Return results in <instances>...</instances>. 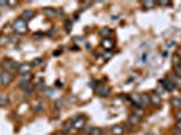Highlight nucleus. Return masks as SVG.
<instances>
[{
    "label": "nucleus",
    "mask_w": 181,
    "mask_h": 135,
    "mask_svg": "<svg viewBox=\"0 0 181 135\" xmlns=\"http://www.w3.org/2000/svg\"><path fill=\"white\" fill-rule=\"evenodd\" d=\"M150 96V104H153V106H157L160 107L161 103H162V99H161V96L158 93H153V95H149Z\"/></svg>",
    "instance_id": "obj_8"
},
{
    "label": "nucleus",
    "mask_w": 181,
    "mask_h": 135,
    "mask_svg": "<svg viewBox=\"0 0 181 135\" xmlns=\"http://www.w3.org/2000/svg\"><path fill=\"white\" fill-rule=\"evenodd\" d=\"M173 72H174L177 79H181V68L178 66V65H174V66H173Z\"/></svg>",
    "instance_id": "obj_18"
},
{
    "label": "nucleus",
    "mask_w": 181,
    "mask_h": 135,
    "mask_svg": "<svg viewBox=\"0 0 181 135\" xmlns=\"http://www.w3.org/2000/svg\"><path fill=\"white\" fill-rule=\"evenodd\" d=\"M170 106L174 107L176 109H181V99L180 97H172L170 99Z\"/></svg>",
    "instance_id": "obj_11"
},
{
    "label": "nucleus",
    "mask_w": 181,
    "mask_h": 135,
    "mask_svg": "<svg viewBox=\"0 0 181 135\" xmlns=\"http://www.w3.org/2000/svg\"><path fill=\"white\" fill-rule=\"evenodd\" d=\"M176 134L181 135V122H177V124H176Z\"/></svg>",
    "instance_id": "obj_27"
},
{
    "label": "nucleus",
    "mask_w": 181,
    "mask_h": 135,
    "mask_svg": "<svg viewBox=\"0 0 181 135\" xmlns=\"http://www.w3.org/2000/svg\"><path fill=\"white\" fill-rule=\"evenodd\" d=\"M43 92H45V96H46V97H52L54 91H53V88H45Z\"/></svg>",
    "instance_id": "obj_24"
},
{
    "label": "nucleus",
    "mask_w": 181,
    "mask_h": 135,
    "mask_svg": "<svg viewBox=\"0 0 181 135\" xmlns=\"http://www.w3.org/2000/svg\"><path fill=\"white\" fill-rule=\"evenodd\" d=\"M53 135H64V134H62V132H54Z\"/></svg>",
    "instance_id": "obj_39"
},
{
    "label": "nucleus",
    "mask_w": 181,
    "mask_h": 135,
    "mask_svg": "<svg viewBox=\"0 0 181 135\" xmlns=\"http://www.w3.org/2000/svg\"><path fill=\"white\" fill-rule=\"evenodd\" d=\"M97 87V81L96 80H92V81H89V88H96Z\"/></svg>",
    "instance_id": "obj_29"
},
{
    "label": "nucleus",
    "mask_w": 181,
    "mask_h": 135,
    "mask_svg": "<svg viewBox=\"0 0 181 135\" xmlns=\"http://www.w3.org/2000/svg\"><path fill=\"white\" fill-rule=\"evenodd\" d=\"M73 128V122H66L65 123V131H70V130Z\"/></svg>",
    "instance_id": "obj_25"
},
{
    "label": "nucleus",
    "mask_w": 181,
    "mask_h": 135,
    "mask_svg": "<svg viewBox=\"0 0 181 135\" xmlns=\"http://www.w3.org/2000/svg\"><path fill=\"white\" fill-rule=\"evenodd\" d=\"M56 87H60V88H61V87H62L61 81H58V80H57V81H56Z\"/></svg>",
    "instance_id": "obj_35"
},
{
    "label": "nucleus",
    "mask_w": 181,
    "mask_h": 135,
    "mask_svg": "<svg viewBox=\"0 0 181 135\" xmlns=\"http://www.w3.org/2000/svg\"><path fill=\"white\" fill-rule=\"evenodd\" d=\"M160 82H161V84H162V87H164V88L166 89L168 92H172L173 89L176 88V85H174V84H173L172 81H170L169 79H164V80H161Z\"/></svg>",
    "instance_id": "obj_7"
},
{
    "label": "nucleus",
    "mask_w": 181,
    "mask_h": 135,
    "mask_svg": "<svg viewBox=\"0 0 181 135\" xmlns=\"http://www.w3.org/2000/svg\"><path fill=\"white\" fill-rule=\"evenodd\" d=\"M149 135H152V134H149Z\"/></svg>",
    "instance_id": "obj_44"
},
{
    "label": "nucleus",
    "mask_w": 181,
    "mask_h": 135,
    "mask_svg": "<svg viewBox=\"0 0 181 135\" xmlns=\"http://www.w3.org/2000/svg\"><path fill=\"white\" fill-rule=\"evenodd\" d=\"M111 132H112V135H122L124 132V127L120 126V124H116V126H114L111 128Z\"/></svg>",
    "instance_id": "obj_10"
},
{
    "label": "nucleus",
    "mask_w": 181,
    "mask_h": 135,
    "mask_svg": "<svg viewBox=\"0 0 181 135\" xmlns=\"http://www.w3.org/2000/svg\"><path fill=\"white\" fill-rule=\"evenodd\" d=\"M34 89H35V87L32 85V84H30V85L24 89V95H26V96H31L32 92H34Z\"/></svg>",
    "instance_id": "obj_17"
},
{
    "label": "nucleus",
    "mask_w": 181,
    "mask_h": 135,
    "mask_svg": "<svg viewBox=\"0 0 181 135\" xmlns=\"http://www.w3.org/2000/svg\"><path fill=\"white\" fill-rule=\"evenodd\" d=\"M99 34H100V37H103V38H110L111 37V34H112V30L111 29H108V27H104V29H102L99 31Z\"/></svg>",
    "instance_id": "obj_12"
},
{
    "label": "nucleus",
    "mask_w": 181,
    "mask_h": 135,
    "mask_svg": "<svg viewBox=\"0 0 181 135\" xmlns=\"http://www.w3.org/2000/svg\"><path fill=\"white\" fill-rule=\"evenodd\" d=\"M42 62H43V59H42V58H35L34 61H32L31 66H41Z\"/></svg>",
    "instance_id": "obj_23"
},
{
    "label": "nucleus",
    "mask_w": 181,
    "mask_h": 135,
    "mask_svg": "<svg viewBox=\"0 0 181 135\" xmlns=\"http://www.w3.org/2000/svg\"><path fill=\"white\" fill-rule=\"evenodd\" d=\"M34 37H35V38H41V37H42V34H35Z\"/></svg>",
    "instance_id": "obj_38"
},
{
    "label": "nucleus",
    "mask_w": 181,
    "mask_h": 135,
    "mask_svg": "<svg viewBox=\"0 0 181 135\" xmlns=\"http://www.w3.org/2000/svg\"><path fill=\"white\" fill-rule=\"evenodd\" d=\"M35 12L31 11V10H26V11H23V14H22V19H26V21H30V19L34 18Z\"/></svg>",
    "instance_id": "obj_13"
},
{
    "label": "nucleus",
    "mask_w": 181,
    "mask_h": 135,
    "mask_svg": "<svg viewBox=\"0 0 181 135\" xmlns=\"http://www.w3.org/2000/svg\"><path fill=\"white\" fill-rule=\"evenodd\" d=\"M16 4H18L16 1H8V6H10V7H15Z\"/></svg>",
    "instance_id": "obj_32"
},
{
    "label": "nucleus",
    "mask_w": 181,
    "mask_h": 135,
    "mask_svg": "<svg viewBox=\"0 0 181 135\" xmlns=\"http://www.w3.org/2000/svg\"><path fill=\"white\" fill-rule=\"evenodd\" d=\"M35 88L38 89V91H42V89H45V85H43V82H42V81H39V82H38V85L35 87Z\"/></svg>",
    "instance_id": "obj_30"
},
{
    "label": "nucleus",
    "mask_w": 181,
    "mask_h": 135,
    "mask_svg": "<svg viewBox=\"0 0 181 135\" xmlns=\"http://www.w3.org/2000/svg\"><path fill=\"white\" fill-rule=\"evenodd\" d=\"M138 104H139L141 107L150 106V96H149V95H146V93L139 95V101H138Z\"/></svg>",
    "instance_id": "obj_6"
},
{
    "label": "nucleus",
    "mask_w": 181,
    "mask_h": 135,
    "mask_svg": "<svg viewBox=\"0 0 181 135\" xmlns=\"http://www.w3.org/2000/svg\"><path fill=\"white\" fill-rule=\"evenodd\" d=\"M12 26H14V30L16 32H19V34H24V32L27 31V24H26V21L22 18H18L14 21V23H12Z\"/></svg>",
    "instance_id": "obj_1"
},
{
    "label": "nucleus",
    "mask_w": 181,
    "mask_h": 135,
    "mask_svg": "<svg viewBox=\"0 0 181 135\" xmlns=\"http://www.w3.org/2000/svg\"><path fill=\"white\" fill-rule=\"evenodd\" d=\"M58 54H61V51H60V50H57V51H54V56H58Z\"/></svg>",
    "instance_id": "obj_37"
},
{
    "label": "nucleus",
    "mask_w": 181,
    "mask_h": 135,
    "mask_svg": "<svg viewBox=\"0 0 181 135\" xmlns=\"http://www.w3.org/2000/svg\"><path fill=\"white\" fill-rule=\"evenodd\" d=\"M155 4L157 3H154V1H142V6L145 7V8H153Z\"/></svg>",
    "instance_id": "obj_19"
},
{
    "label": "nucleus",
    "mask_w": 181,
    "mask_h": 135,
    "mask_svg": "<svg viewBox=\"0 0 181 135\" xmlns=\"http://www.w3.org/2000/svg\"><path fill=\"white\" fill-rule=\"evenodd\" d=\"M173 135H178V134H173Z\"/></svg>",
    "instance_id": "obj_43"
},
{
    "label": "nucleus",
    "mask_w": 181,
    "mask_h": 135,
    "mask_svg": "<svg viewBox=\"0 0 181 135\" xmlns=\"http://www.w3.org/2000/svg\"><path fill=\"white\" fill-rule=\"evenodd\" d=\"M178 80H180V82H178V87L181 88V79H178Z\"/></svg>",
    "instance_id": "obj_40"
},
{
    "label": "nucleus",
    "mask_w": 181,
    "mask_h": 135,
    "mask_svg": "<svg viewBox=\"0 0 181 135\" xmlns=\"http://www.w3.org/2000/svg\"><path fill=\"white\" fill-rule=\"evenodd\" d=\"M123 127H124V131H132V127H134V126H132L130 122H127V123H126Z\"/></svg>",
    "instance_id": "obj_26"
},
{
    "label": "nucleus",
    "mask_w": 181,
    "mask_h": 135,
    "mask_svg": "<svg viewBox=\"0 0 181 135\" xmlns=\"http://www.w3.org/2000/svg\"><path fill=\"white\" fill-rule=\"evenodd\" d=\"M0 77H1V84H3V85H8V84H11L12 76H11L10 72H7V70L1 72V73H0Z\"/></svg>",
    "instance_id": "obj_3"
},
{
    "label": "nucleus",
    "mask_w": 181,
    "mask_h": 135,
    "mask_svg": "<svg viewBox=\"0 0 181 135\" xmlns=\"http://www.w3.org/2000/svg\"><path fill=\"white\" fill-rule=\"evenodd\" d=\"M102 47L110 51V50H112V47H114V41H112L111 38L103 39V41H102Z\"/></svg>",
    "instance_id": "obj_9"
},
{
    "label": "nucleus",
    "mask_w": 181,
    "mask_h": 135,
    "mask_svg": "<svg viewBox=\"0 0 181 135\" xmlns=\"http://www.w3.org/2000/svg\"><path fill=\"white\" fill-rule=\"evenodd\" d=\"M157 4H160L162 7H166V6H170V1H158Z\"/></svg>",
    "instance_id": "obj_31"
},
{
    "label": "nucleus",
    "mask_w": 181,
    "mask_h": 135,
    "mask_svg": "<svg viewBox=\"0 0 181 135\" xmlns=\"http://www.w3.org/2000/svg\"><path fill=\"white\" fill-rule=\"evenodd\" d=\"M73 128H76V130H80V128H82V127L85 126V122H87V119H85L84 116H77V117H74L73 120Z\"/></svg>",
    "instance_id": "obj_2"
},
{
    "label": "nucleus",
    "mask_w": 181,
    "mask_h": 135,
    "mask_svg": "<svg viewBox=\"0 0 181 135\" xmlns=\"http://www.w3.org/2000/svg\"><path fill=\"white\" fill-rule=\"evenodd\" d=\"M111 57V53H104V58H110Z\"/></svg>",
    "instance_id": "obj_36"
},
{
    "label": "nucleus",
    "mask_w": 181,
    "mask_h": 135,
    "mask_svg": "<svg viewBox=\"0 0 181 135\" xmlns=\"http://www.w3.org/2000/svg\"><path fill=\"white\" fill-rule=\"evenodd\" d=\"M88 134L89 135H102L103 131H102V128H99V127H90V130L88 131Z\"/></svg>",
    "instance_id": "obj_16"
},
{
    "label": "nucleus",
    "mask_w": 181,
    "mask_h": 135,
    "mask_svg": "<svg viewBox=\"0 0 181 135\" xmlns=\"http://www.w3.org/2000/svg\"><path fill=\"white\" fill-rule=\"evenodd\" d=\"M177 65H178V66L181 68V59H180V61H178V64H177Z\"/></svg>",
    "instance_id": "obj_41"
},
{
    "label": "nucleus",
    "mask_w": 181,
    "mask_h": 135,
    "mask_svg": "<svg viewBox=\"0 0 181 135\" xmlns=\"http://www.w3.org/2000/svg\"><path fill=\"white\" fill-rule=\"evenodd\" d=\"M72 26H73L72 21H70V19H66V21H65V30H66V31L69 32L70 30H72Z\"/></svg>",
    "instance_id": "obj_20"
},
{
    "label": "nucleus",
    "mask_w": 181,
    "mask_h": 135,
    "mask_svg": "<svg viewBox=\"0 0 181 135\" xmlns=\"http://www.w3.org/2000/svg\"><path fill=\"white\" fill-rule=\"evenodd\" d=\"M45 109V107H43V104L42 103H38V104H35L34 106V111L35 112H42Z\"/></svg>",
    "instance_id": "obj_22"
},
{
    "label": "nucleus",
    "mask_w": 181,
    "mask_h": 135,
    "mask_svg": "<svg viewBox=\"0 0 181 135\" xmlns=\"http://www.w3.org/2000/svg\"><path fill=\"white\" fill-rule=\"evenodd\" d=\"M0 6H1V7L8 6V1H0Z\"/></svg>",
    "instance_id": "obj_33"
},
{
    "label": "nucleus",
    "mask_w": 181,
    "mask_h": 135,
    "mask_svg": "<svg viewBox=\"0 0 181 135\" xmlns=\"http://www.w3.org/2000/svg\"><path fill=\"white\" fill-rule=\"evenodd\" d=\"M79 16H80V15H79V12H76V14L73 15V21H77V19H79Z\"/></svg>",
    "instance_id": "obj_34"
},
{
    "label": "nucleus",
    "mask_w": 181,
    "mask_h": 135,
    "mask_svg": "<svg viewBox=\"0 0 181 135\" xmlns=\"http://www.w3.org/2000/svg\"><path fill=\"white\" fill-rule=\"evenodd\" d=\"M43 12H45V15H46L47 18H53V16H56V15H57V11L54 8H52V7H49V8H45Z\"/></svg>",
    "instance_id": "obj_14"
},
{
    "label": "nucleus",
    "mask_w": 181,
    "mask_h": 135,
    "mask_svg": "<svg viewBox=\"0 0 181 135\" xmlns=\"http://www.w3.org/2000/svg\"><path fill=\"white\" fill-rule=\"evenodd\" d=\"M129 122L132 124V126H135V124H138L141 122V116H139V115H137V114H132L131 116H130Z\"/></svg>",
    "instance_id": "obj_15"
},
{
    "label": "nucleus",
    "mask_w": 181,
    "mask_h": 135,
    "mask_svg": "<svg viewBox=\"0 0 181 135\" xmlns=\"http://www.w3.org/2000/svg\"><path fill=\"white\" fill-rule=\"evenodd\" d=\"M110 93H111V88H110V87L100 85L99 88H97V95H99L100 97H107V96H110Z\"/></svg>",
    "instance_id": "obj_4"
},
{
    "label": "nucleus",
    "mask_w": 181,
    "mask_h": 135,
    "mask_svg": "<svg viewBox=\"0 0 181 135\" xmlns=\"http://www.w3.org/2000/svg\"><path fill=\"white\" fill-rule=\"evenodd\" d=\"M31 64H21V66H19V69H18V73L22 74V76H24V74H29L30 70H31Z\"/></svg>",
    "instance_id": "obj_5"
},
{
    "label": "nucleus",
    "mask_w": 181,
    "mask_h": 135,
    "mask_svg": "<svg viewBox=\"0 0 181 135\" xmlns=\"http://www.w3.org/2000/svg\"><path fill=\"white\" fill-rule=\"evenodd\" d=\"M176 120L177 122H181V109H177V112H176Z\"/></svg>",
    "instance_id": "obj_28"
},
{
    "label": "nucleus",
    "mask_w": 181,
    "mask_h": 135,
    "mask_svg": "<svg viewBox=\"0 0 181 135\" xmlns=\"http://www.w3.org/2000/svg\"><path fill=\"white\" fill-rule=\"evenodd\" d=\"M8 104V97L7 96H0V107H4Z\"/></svg>",
    "instance_id": "obj_21"
},
{
    "label": "nucleus",
    "mask_w": 181,
    "mask_h": 135,
    "mask_svg": "<svg viewBox=\"0 0 181 135\" xmlns=\"http://www.w3.org/2000/svg\"><path fill=\"white\" fill-rule=\"evenodd\" d=\"M1 85H3V84H1V77H0V87H1Z\"/></svg>",
    "instance_id": "obj_42"
}]
</instances>
